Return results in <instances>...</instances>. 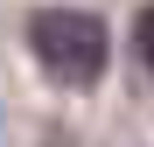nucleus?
Instances as JSON below:
<instances>
[{
	"label": "nucleus",
	"mask_w": 154,
	"mask_h": 147,
	"mask_svg": "<svg viewBox=\"0 0 154 147\" xmlns=\"http://www.w3.org/2000/svg\"><path fill=\"white\" fill-rule=\"evenodd\" d=\"M133 56H140V70L154 77V7H140V14H133Z\"/></svg>",
	"instance_id": "obj_2"
},
{
	"label": "nucleus",
	"mask_w": 154,
	"mask_h": 147,
	"mask_svg": "<svg viewBox=\"0 0 154 147\" xmlns=\"http://www.w3.org/2000/svg\"><path fill=\"white\" fill-rule=\"evenodd\" d=\"M28 49H35V63H42L56 84L84 91V84L105 77L112 35H105V21L84 14V7H42V14L28 21Z\"/></svg>",
	"instance_id": "obj_1"
}]
</instances>
